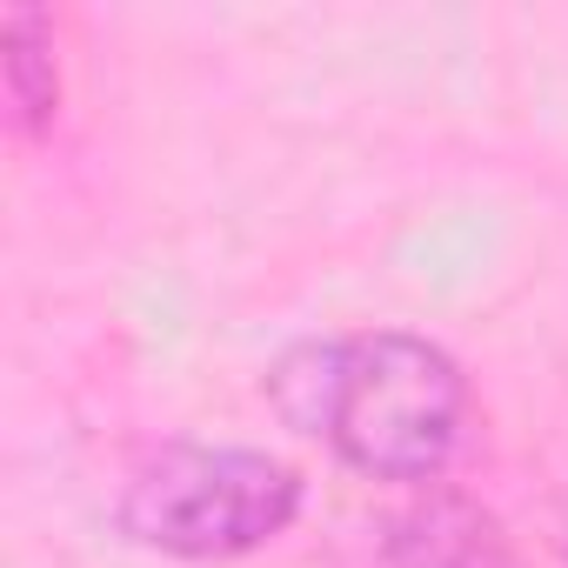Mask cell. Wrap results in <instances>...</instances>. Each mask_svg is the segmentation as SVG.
<instances>
[{"instance_id": "1", "label": "cell", "mask_w": 568, "mask_h": 568, "mask_svg": "<svg viewBox=\"0 0 568 568\" xmlns=\"http://www.w3.org/2000/svg\"><path fill=\"white\" fill-rule=\"evenodd\" d=\"M267 408L368 481H435L468 435L462 362L408 328H348L288 342L261 375Z\"/></svg>"}, {"instance_id": "2", "label": "cell", "mask_w": 568, "mask_h": 568, "mask_svg": "<svg viewBox=\"0 0 568 568\" xmlns=\"http://www.w3.org/2000/svg\"><path fill=\"white\" fill-rule=\"evenodd\" d=\"M308 481L295 462L234 442H161L121 481L114 521L168 561H241L295 528Z\"/></svg>"}, {"instance_id": "3", "label": "cell", "mask_w": 568, "mask_h": 568, "mask_svg": "<svg viewBox=\"0 0 568 568\" xmlns=\"http://www.w3.org/2000/svg\"><path fill=\"white\" fill-rule=\"evenodd\" d=\"M395 561L402 568H528L515 541L495 528V515L448 495L395 521Z\"/></svg>"}, {"instance_id": "4", "label": "cell", "mask_w": 568, "mask_h": 568, "mask_svg": "<svg viewBox=\"0 0 568 568\" xmlns=\"http://www.w3.org/2000/svg\"><path fill=\"white\" fill-rule=\"evenodd\" d=\"M0 88H8L14 128L28 141H41L54 128L61 108V68H54V21L34 8H8L0 14Z\"/></svg>"}]
</instances>
